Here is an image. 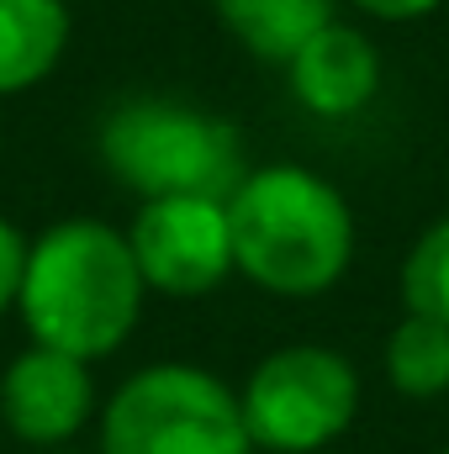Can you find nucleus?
Returning <instances> with one entry per match:
<instances>
[{"label":"nucleus","mask_w":449,"mask_h":454,"mask_svg":"<svg viewBox=\"0 0 449 454\" xmlns=\"http://www.w3.org/2000/svg\"><path fill=\"white\" fill-rule=\"evenodd\" d=\"M143 296L148 286L127 232L101 217H69L27 243L16 312L32 343L96 364L132 339Z\"/></svg>","instance_id":"f257e3e1"},{"label":"nucleus","mask_w":449,"mask_h":454,"mask_svg":"<svg viewBox=\"0 0 449 454\" xmlns=\"http://www.w3.org/2000/svg\"><path fill=\"white\" fill-rule=\"evenodd\" d=\"M232 270L280 301L328 296L354 264V212L307 164H259L227 196Z\"/></svg>","instance_id":"f03ea898"},{"label":"nucleus","mask_w":449,"mask_h":454,"mask_svg":"<svg viewBox=\"0 0 449 454\" xmlns=\"http://www.w3.org/2000/svg\"><path fill=\"white\" fill-rule=\"evenodd\" d=\"M101 164L143 201L154 196H217L227 201L243 164V132L207 106H185L169 96H138L101 116L96 132Z\"/></svg>","instance_id":"7ed1b4c3"},{"label":"nucleus","mask_w":449,"mask_h":454,"mask_svg":"<svg viewBox=\"0 0 449 454\" xmlns=\"http://www.w3.org/2000/svg\"><path fill=\"white\" fill-rule=\"evenodd\" d=\"M101 454H254L243 402L185 359L132 370L101 407Z\"/></svg>","instance_id":"20e7f679"},{"label":"nucleus","mask_w":449,"mask_h":454,"mask_svg":"<svg viewBox=\"0 0 449 454\" xmlns=\"http://www.w3.org/2000/svg\"><path fill=\"white\" fill-rule=\"evenodd\" d=\"M238 402L254 450L323 454L359 418V370L328 343H286L248 370Z\"/></svg>","instance_id":"39448f33"},{"label":"nucleus","mask_w":449,"mask_h":454,"mask_svg":"<svg viewBox=\"0 0 449 454\" xmlns=\"http://www.w3.org/2000/svg\"><path fill=\"white\" fill-rule=\"evenodd\" d=\"M143 286L169 301L212 296L232 275V223L217 196H154L127 227Z\"/></svg>","instance_id":"423d86ee"},{"label":"nucleus","mask_w":449,"mask_h":454,"mask_svg":"<svg viewBox=\"0 0 449 454\" xmlns=\"http://www.w3.org/2000/svg\"><path fill=\"white\" fill-rule=\"evenodd\" d=\"M96 418L91 359L27 343L0 375V423L27 450H59Z\"/></svg>","instance_id":"0eeeda50"},{"label":"nucleus","mask_w":449,"mask_h":454,"mask_svg":"<svg viewBox=\"0 0 449 454\" xmlns=\"http://www.w3.org/2000/svg\"><path fill=\"white\" fill-rule=\"evenodd\" d=\"M286 80H291V96L323 121H343V116H359L375 90H381V53L375 43L349 27V21H328L323 32H312L291 59H286Z\"/></svg>","instance_id":"6e6552de"},{"label":"nucleus","mask_w":449,"mask_h":454,"mask_svg":"<svg viewBox=\"0 0 449 454\" xmlns=\"http://www.w3.org/2000/svg\"><path fill=\"white\" fill-rule=\"evenodd\" d=\"M69 48L64 0H0V96L43 85Z\"/></svg>","instance_id":"1a4fd4ad"},{"label":"nucleus","mask_w":449,"mask_h":454,"mask_svg":"<svg viewBox=\"0 0 449 454\" xmlns=\"http://www.w3.org/2000/svg\"><path fill=\"white\" fill-rule=\"evenodd\" d=\"M217 21L264 64H286L312 32L334 21V0H212Z\"/></svg>","instance_id":"9d476101"},{"label":"nucleus","mask_w":449,"mask_h":454,"mask_svg":"<svg viewBox=\"0 0 449 454\" xmlns=\"http://www.w3.org/2000/svg\"><path fill=\"white\" fill-rule=\"evenodd\" d=\"M381 364H386L391 391H402L413 402L445 396L449 391V323L423 317V312H402V323L386 339Z\"/></svg>","instance_id":"9b49d317"},{"label":"nucleus","mask_w":449,"mask_h":454,"mask_svg":"<svg viewBox=\"0 0 449 454\" xmlns=\"http://www.w3.org/2000/svg\"><path fill=\"white\" fill-rule=\"evenodd\" d=\"M402 312H423L449 323V212L402 259Z\"/></svg>","instance_id":"f8f14e48"},{"label":"nucleus","mask_w":449,"mask_h":454,"mask_svg":"<svg viewBox=\"0 0 449 454\" xmlns=\"http://www.w3.org/2000/svg\"><path fill=\"white\" fill-rule=\"evenodd\" d=\"M27 232L16 223H5L0 217V317L16 307V296H21V270H27Z\"/></svg>","instance_id":"ddd939ff"},{"label":"nucleus","mask_w":449,"mask_h":454,"mask_svg":"<svg viewBox=\"0 0 449 454\" xmlns=\"http://www.w3.org/2000/svg\"><path fill=\"white\" fill-rule=\"evenodd\" d=\"M365 16H375V21H418V16H429V11H439L445 0H354Z\"/></svg>","instance_id":"4468645a"},{"label":"nucleus","mask_w":449,"mask_h":454,"mask_svg":"<svg viewBox=\"0 0 449 454\" xmlns=\"http://www.w3.org/2000/svg\"><path fill=\"white\" fill-rule=\"evenodd\" d=\"M439 454H449V444H445V450H439Z\"/></svg>","instance_id":"2eb2a0df"}]
</instances>
